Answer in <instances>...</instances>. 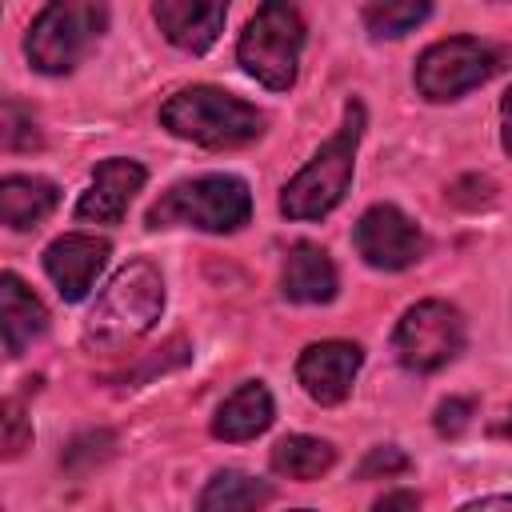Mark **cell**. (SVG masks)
<instances>
[{
    "label": "cell",
    "mask_w": 512,
    "mask_h": 512,
    "mask_svg": "<svg viewBox=\"0 0 512 512\" xmlns=\"http://www.w3.org/2000/svg\"><path fill=\"white\" fill-rule=\"evenodd\" d=\"M144 188V168L136 160H104L88 184V192L76 204L80 220L92 224H120L132 196Z\"/></svg>",
    "instance_id": "obj_12"
},
{
    "label": "cell",
    "mask_w": 512,
    "mask_h": 512,
    "mask_svg": "<svg viewBox=\"0 0 512 512\" xmlns=\"http://www.w3.org/2000/svg\"><path fill=\"white\" fill-rule=\"evenodd\" d=\"M0 144L8 152H28V148H40V128L32 120V112L16 100H4L0 108Z\"/></svg>",
    "instance_id": "obj_21"
},
{
    "label": "cell",
    "mask_w": 512,
    "mask_h": 512,
    "mask_svg": "<svg viewBox=\"0 0 512 512\" xmlns=\"http://www.w3.org/2000/svg\"><path fill=\"white\" fill-rule=\"evenodd\" d=\"M356 252L372 264V268H384V272H396V268H408L420 260L424 252V236L420 228L392 204H376L360 216L356 224Z\"/></svg>",
    "instance_id": "obj_9"
},
{
    "label": "cell",
    "mask_w": 512,
    "mask_h": 512,
    "mask_svg": "<svg viewBox=\"0 0 512 512\" xmlns=\"http://www.w3.org/2000/svg\"><path fill=\"white\" fill-rule=\"evenodd\" d=\"M164 308V280L148 260H132L112 276V284L100 292L96 308L84 320V344L92 352H120L132 340H140Z\"/></svg>",
    "instance_id": "obj_1"
},
{
    "label": "cell",
    "mask_w": 512,
    "mask_h": 512,
    "mask_svg": "<svg viewBox=\"0 0 512 512\" xmlns=\"http://www.w3.org/2000/svg\"><path fill=\"white\" fill-rule=\"evenodd\" d=\"M364 364V352L360 344H348V340H324V344H312L304 348L300 364H296V376L304 384V392L316 400V404H340L356 380Z\"/></svg>",
    "instance_id": "obj_10"
},
{
    "label": "cell",
    "mask_w": 512,
    "mask_h": 512,
    "mask_svg": "<svg viewBox=\"0 0 512 512\" xmlns=\"http://www.w3.org/2000/svg\"><path fill=\"white\" fill-rule=\"evenodd\" d=\"M504 68V48L476 40V36H452L432 44L416 64V88L428 100H456L468 88L484 84Z\"/></svg>",
    "instance_id": "obj_7"
},
{
    "label": "cell",
    "mask_w": 512,
    "mask_h": 512,
    "mask_svg": "<svg viewBox=\"0 0 512 512\" xmlns=\"http://www.w3.org/2000/svg\"><path fill=\"white\" fill-rule=\"evenodd\" d=\"M360 132H364V108L356 100H348L340 132L288 180V188L280 196V212L284 216H292V220H320V216H328L344 200L348 180H352V160H356Z\"/></svg>",
    "instance_id": "obj_2"
},
{
    "label": "cell",
    "mask_w": 512,
    "mask_h": 512,
    "mask_svg": "<svg viewBox=\"0 0 512 512\" xmlns=\"http://www.w3.org/2000/svg\"><path fill=\"white\" fill-rule=\"evenodd\" d=\"M160 120L172 136L204 144V148H240L264 132V116L252 104L220 88H208V84H192L176 92L160 108Z\"/></svg>",
    "instance_id": "obj_3"
},
{
    "label": "cell",
    "mask_w": 512,
    "mask_h": 512,
    "mask_svg": "<svg viewBox=\"0 0 512 512\" xmlns=\"http://www.w3.org/2000/svg\"><path fill=\"white\" fill-rule=\"evenodd\" d=\"M48 328V312L36 300V292L16 276L4 272L0 276V332H4V352L16 360L24 356V348Z\"/></svg>",
    "instance_id": "obj_14"
},
{
    "label": "cell",
    "mask_w": 512,
    "mask_h": 512,
    "mask_svg": "<svg viewBox=\"0 0 512 512\" xmlns=\"http://www.w3.org/2000/svg\"><path fill=\"white\" fill-rule=\"evenodd\" d=\"M28 444H32V424L24 420L20 400H4V408H0V448H4V460H16Z\"/></svg>",
    "instance_id": "obj_22"
},
{
    "label": "cell",
    "mask_w": 512,
    "mask_h": 512,
    "mask_svg": "<svg viewBox=\"0 0 512 512\" xmlns=\"http://www.w3.org/2000/svg\"><path fill=\"white\" fill-rule=\"evenodd\" d=\"M464 512H512V496H492V500H480V504H468Z\"/></svg>",
    "instance_id": "obj_28"
},
{
    "label": "cell",
    "mask_w": 512,
    "mask_h": 512,
    "mask_svg": "<svg viewBox=\"0 0 512 512\" xmlns=\"http://www.w3.org/2000/svg\"><path fill=\"white\" fill-rule=\"evenodd\" d=\"M160 32L188 52H204L220 32H224V16L228 8L220 0H160L152 8Z\"/></svg>",
    "instance_id": "obj_13"
},
{
    "label": "cell",
    "mask_w": 512,
    "mask_h": 512,
    "mask_svg": "<svg viewBox=\"0 0 512 512\" xmlns=\"http://www.w3.org/2000/svg\"><path fill=\"white\" fill-rule=\"evenodd\" d=\"M400 472H408V456H404L400 448H392V444L372 448V452L364 456V464H360V480H376V476H400Z\"/></svg>",
    "instance_id": "obj_24"
},
{
    "label": "cell",
    "mask_w": 512,
    "mask_h": 512,
    "mask_svg": "<svg viewBox=\"0 0 512 512\" xmlns=\"http://www.w3.org/2000/svg\"><path fill=\"white\" fill-rule=\"evenodd\" d=\"M284 296L300 304H328L336 296V264L316 244H296L284 260Z\"/></svg>",
    "instance_id": "obj_15"
},
{
    "label": "cell",
    "mask_w": 512,
    "mask_h": 512,
    "mask_svg": "<svg viewBox=\"0 0 512 512\" xmlns=\"http://www.w3.org/2000/svg\"><path fill=\"white\" fill-rule=\"evenodd\" d=\"M104 24H108V8L104 4H92V0H60V4H48L32 20L28 40H24V52H28V60H32L36 72H48V76L72 72L88 56V48L104 32Z\"/></svg>",
    "instance_id": "obj_5"
},
{
    "label": "cell",
    "mask_w": 512,
    "mask_h": 512,
    "mask_svg": "<svg viewBox=\"0 0 512 512\" xmlns=\"http://www.w3.org/2000/svg\"><path fill=\"white\" fill-rule=\"evenodd\" d=\"M60 192L52 180L40 176H4L0 184V220L8 228H32L56 208Z\"/></svg>",
    "instance_id": "obj_17"
},
{
    "label": "cell",
    "mask_w": 512,
    "mask_h": 512,
    "mask_svg": "<svg viewBox=\"0 0 512 512\" xmlns=\"http://www.w3.org/2000/svg\"><path fill=\"white\" fill-rule=\"evenodd\" d=\"M508 416H512V408H508ZM500 432H512V420H508V424H504V428H500Z\"/></svg>",
    "instance_id": "obj_29"
},
{
    "label": "cell",
    "mask_w": 512,
    "mask_h": 512,
    "mask_svg": "<svg viewBox=\"0 0 512 512\" xmlns=\"http://www.w3.org/2000/svg\"><path fill=\"white\" fill-rule=\"evenodd\" d=\"M272 500V488L248 472L224 468L208 480V488L200 492V508L196 512H256Z\"/></svg>",
    "instance_id": "obj_18"
},
{
    "label": "cell",
    "mask_w": 512,
    "mask_h": 512,
    "mask_svg": "<svg viewBox=\"0 0 512 512\" xmlns=\"http://www.w3.org/2000/svg\"><path fill=\"white\" fill-rule=\"evenodd\" d=\"M104 260H108V240L100 236H60L44 252V268L64 300H84Z\"/></svg>",
    "instance_id": "obj_11"
},
{
    "label": "cell",
    "mask_w": 512,
    "mask_h": 512,
    "mask_svg": "<svg viewBox=\"0 0 512 512\" xmlns=\"http://www.w3.org/2000/svg\"><path fill=\"white\" fill-rule=\"evenodd\" d=\"M464 348V320L444 300L412 304L396 324V356L412 372H436Z\"/></svg>",
    "instance_id": "obj_8"
},
{
    "label": "cell",
    "mask_w": 512,
    "mask_h": 512,
    "mask_svg": "<svg viewBox=\"0 0 512 512\" xmlns=\"http://www.w3.org/2000/svg\"><path fill=\"white\" fill-rule=\"evenodd\" d=\"M252 216V192L240 176H196L172 184L152 208V228H200V232H236Z\"/></svg>",
    "instance_id": "obj_4"
},
{
    "label": "cell",
    "mask_w": 512,
    "mask_h": 512,
    "mask_svg": "<svg viewBox=\"0 0 512 512\" xmlns=\"http://www.w3.org/2000/svg\"><path fill=\"white\" fill-rule=\"evenodd\" d=\"M500 140L512 152V88L504 92V104H500Z\"/></svg>",
    "instance_id": "obj_27"
},
{
    "label": "cell",
    "mask_w": 512,
    "mask_h": 512,
    "mask_svg": "<svg viewBox=\"0 0 512 512\" xmlns=\"http://www.w3.org/2000/svg\"><path fill=\"white\" fill-rule=\"evenodd\" d=\"M108 448H112V436H108V432H88V436L72 440V448H64V464H68V468H76V472H84L88 464L104 460V456H108Z\"/></svg>",
    "instance_id": "obj_23"
},
{
    "label": "cell",
    "mask_w": 512,
    "mask_h": 512,
    "mask_svg": "<svg viewBox=\"0 0 512 512\" xmlns=\"http://www.w3.org/2000/svg\"><path fill=\"white\" fill-rule=\"evenodd\" d=\"M336 460V448L316 436H284L272 448V468L288 480H320Z\"/></svg>",
    "instance_id": "obj_19"
},
{
    "label": "cell",
    "mask_w": 512,
    "mask_h": 512,
    "mask_svg": "<svg viewBox=\"0 0 512 512\" xmlns=\"http://www.w3.org/2000/svg\"><path fill=\"white\" fill-rule=\"evenodd\" d=\"M272 416H276V408H272V396H268V388L264 384H244V388H236L224 404H220V412H216V420H212V436H220V440H252V436H260L268 424H272Z\"/></svg>",
    "instance_id": "obj_16"
},
{
    "label": "cell",
    "mask_w": 512,
    "mask_h": 512,
    "mask_svg": "<svg viewBox=\"0 0 512 512\" xmlns=\"http://www.w3.org/2000/svg\"><path fill=\"white\" fill-rule=\"evenodd\" d=\"M304 48V20L292 4H260L248 28L240 32V64L248 76H256L264 88H292L296 60Z\"/></svg>",
    "instance_id": "obj_6"
},
{
    "label": "cell",
    "mask_w": 512,
    "mask_h": 512,
    "mask_svg": "<svg viewBox=\"0 0 512 512\" xmlns=\"http://www.w3.org/2000/svg\"><path fill=\"white\" fill-rule=\"evenodd\" d=\"M372 512H420V496L408 492V488H400V492H388L384 500H376Z\"/></svg>",
    "instance_id": "obj_26"
},
{
    "label": "cell",
    "mask_w": 512,
    "mask_h": 512,
    "mask_svg": "<svg viewBox=\"0 0 512 512\" xmlns=\"http://www.w3.org/2000/svg\"><path fill=\"white\" fill-rule=\"evenodd\" d=\"M428 16L424 0H376L364 8V24L372 36H404Z\"/></svg>",
    "instance_id": "obj_20"
},
{
    "label": "cell",
    "mask_w": 512,
    "mask_h": 512,
    "mask_svg": "<svg viewBox=\"0 0 512 512\" xmlns=\"http://www.w3.org/2000/svg\"><path fill=\"white\" fill-rule=\"evenodd\" d=\"M472 400L468 396H448L440 408H436V432L440 436H460L464 428H468V420H472Z\"/></svg>",
    "instance_id": "obj_25"
}]
</instances>
